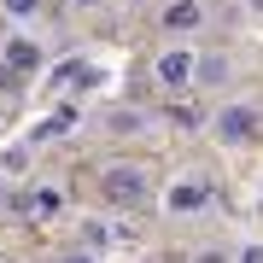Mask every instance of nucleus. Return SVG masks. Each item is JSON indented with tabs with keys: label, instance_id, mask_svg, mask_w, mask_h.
<instances>
[{
	"label": "nucleus",
	"instance_id": "f257e3e1",
	"mask_svg": "<svg viewBox=\"0 0 263 263\" xmlns=\"http://www.w3.org/2000/svg\"><path fill=\"white\" fill-rule=\"evenodd\" d=\"M100 193H105V205L141 211L146 199H152V164H141V158H117V164H105V170H100Z\"/></svg>",
	"mask_w": 263,
	"mask_h": 263
},
{
	"label": "nucleus",
	"instance_id": "f03ea898",
	"mask_svg": "<svg viewBox=\"0 0 263 263\" xmlns=\"http://www.w3.org/2000/svg\"><path fill=\"white\" fill-rule=\"evenodd\" d=\"M193 70H199V47H187V41H170V47L152 59V88L170 100L193 94Z\"/></svg>",
	"mask_w": 263,
	"mask_h": 263
},
{
	"label": "nucleus",
	"instance_id": "7ed1b4c3",
	"mask_svg": "<svg viewBox=\"0 0 263 263\" xmlns=\"http://www.w3.org/2000/svg\"><path fill=\"white\" fill-rule=\"evenodd\" d=\"M211 135H216L222 146H252L257 135H263V105H257V100H228V105H216Z\"/></svg>",
	"mask_w": 263,
	"mask_h": 263
},
{
	"label": "nucleus",
	"instance_id": "20e7f679",
	"mask_svg": "<svg viewBox=\"0 0 263 263\" xmlns=\"http://www.w3.org/2000/svg\"><path fill=\"white\" fill-rule=\"evenodd\" d=\"M211 199H216L211 181L199 176V170H181V176L164 187V211L170 216H199V211H211Z\"/></svg>",
	"mask_w": 263,
	"mask_h": 263
},
{
	"label": "nucleus",
	"instance_id": "39448f33",
	"mask_svg": "<svg viewBox=\"0 0 263 263\" xmlns=\"http://www.w3.org/2000/svg\"><path fill=\"white\" fill-rule=\"evenodd\" d=\"M240 76V59L228 53V47H199V70H193V88H228Z\"/></svg>",
	"mask_w": 263,
	"mask_h": 263
},
{
	"label": "nucleus",
	"instance_id": "423d86ee",
	"mask_svg": "<svg viewBox=\"0 0 263 263\" xmlns=\"http://www.w3.org/2000/svg\"><path fill=\"white\" fill-rule=\"evenodd\" d=\"M18 216H35V222H47V216H59L65 211V187H53V181H41V187H29V193H18V199H6Z\"/></svg>",
	"mask_w": 263,
	"mask_h": 263
},
{
	"label": "nucleus",
	"instance_id": "0eeeda50",
	"mask_svg": "<svg viewBox=\"0 0 263 263\" xmlns=\"http://www.w3.org/2000/svg\"><path fill=\"white\" fill-rule=\"evenodd\" d=\"M0 65H12L18 76H35V70H41V41L29 35V29H12L6 47H0Z\"/></svg>",
	"mask_w": 263,
	"mask_h": 263
},
{
	"label": "nucleus",
	"instance_id": "6e6552de",
	"mask_svg": "<svg viewBox=\"0 0 263 263\" xmlns=\"http://www.w3.org/2000/svg\"><path fill=\"white\" fill-rule=\"evenodd\" d=\"M205 0H170V6L158 12V29H170V35H187V29H205Z\"/></svg>",
	"mask_w": 263,
	"mask_h": 263
},
{
	"label": "nucleus",
	"instance_id": "1a4fd4ad",
	"mask_svg": "<svg viewBox=\"0 0 263 263\" xmlns=\"http://www.w3.org/2000/svg\"><path fill=\"white\" fill-rule=\"evenodd\" d=\"M105 70L94 65V59H65V65L53 70V88H70V94H88V88H100Z\"/></svg>",
	"mask_w": 263,
	"mask_h": 263
},
{
	"label": "nucleus",
	"instance_id": "9d476101",
	"mask_svg": "<svg viewBox=\"0 0 263 263\" xmlns=\"http://www.w3.org/2000/svg\"><path fill=\"white\" fill-rule=\"evenodd\" d=\"M82 246H88V252H117V246H135V234H129V228H117L111 216H105V222H100V216H88V222H82Z\"/></svg>",
	"mask_w": 263,
	"mask_h": 263
},
{
	"label": "nucleus",
	"instance_id": "9b49d317",
	"mask_svg": "<svg viewBox=\"0 0 263 263\" xmlns=\"http://www.w3.org/2000/svg\"><path fill=\"white\" fill-rule=\"evenodd\" d=\"M59 135H76V105H70V100L47 111V123L35 129V141H59Z\"/></svg>",
	"mask_w": 263,
	"mask_h": 263
},
{
	"label": "nucleus",
	"instance_id": "f8f14e48",
	"mask_svg": "<svg viewBox=\"0 0 263 263\" xmlns=\"http://www.w3.org/2000/svg\"><path fill=\"white\" fill-rule=\"evenodd\" d=\"M146 111H135V105H117V111H105V129H111V135H141L146 129Z\"/></svg>",
	"mask_w": 263,
	"mask_h": 263
},
{
	"label": "nucleus",
	"instance_id": "ddd939ff",
	"mask_svg": "<svg viewBox=\"0 0 263 263\" xmlns=\"http://www.w3.org/2000/svg\"><path fill=\"white\" fill-rule=\"evenodd\" d=\"M0 12L12 18V29H29L41 12H47V0H0Z\"/></svg>",
	"mask_w": 263,
	"mask_h": 263
},
{
	"label": "nucleus",
	"instance_id": "4468645a",
	"mask_svg": "<svg viewBox=\"0 0 263 263\" xmlns=\"http://www.w3.org/2000/svg\"><path fill=\"white\" fill-rule=\"evenodd\" d=\"M234 263H263V240H246L240 252H234Z\"/></svg>",
	"mask_w": 263,
	"mask_h": 263
},
{
	"label": "nucleus",
	"instance_id": "2eb2a0df",
	"mask_svg": "<svg viewBox=\"0 0 263 263\" xmlns=\"http://www.w3.org/2000/svg\"><path fill=\"white\" fill-rule=\"evenodd\" d=\"M170 123H176V129H199V117L187 111V105H170Z\"/></svg>",
	"mask_w": 263,
	"mask_h": 263
},
{
	"label": "nucleus",
	"instance_id": "dca6fc26",
	"mask_svg": "<svg viewBox=\"0 0 263 263\" xmlns=\"http://www.w3.org/2000/svg\"><path fill=\"white\" fill-rule=\"evenodd\" d=\"M193 263H234L228 252H216V246H205V252H193Z\"/></svg>",
	"mask_w": 263,
	"mask_h": 263
},
{
	"label": "nucleus",
	"instance_id": "f3484780",
	"mask_svg": "<svg viewBox=\"0 0 263 263\" xmlns=\"http://www.w3.org/2000/svg\"><path fill=\"white\" fill-rule=\"evenodd\" d=\"M65 263H100V257H94V252H70Z\"/></svg>",
	"mask_w": 263,
	"mask_h": 263
},
{
	"label": "nucleus",
	"instance_id": "a211bd4d",
	"mask_svg": "<svg viewBox=\"0 0 263 263\" xmlns=\"http://www.w3.org/2000/svg\"><path fill=\"white\" fill-rule=\"evenodd\" d=\"M70 6H76V12H94V6H105V0H70Z\"/></svg>",
	"mask_w": 263,
	"mask_h": 263
},
{
	"label": "nucleus",
	"instance_id": "6ab92c4d",
	"mask_svg": "<svg viewBox=\"0 0 263 263\" xmlns=\"http://www.w3.org/2000/svg\"><path fill=\"white\" fill-rule=\"evenodd\" d=\"M0 199H12V187H6V176H0Z\"/></svg>",
	"mask_w": 263,
	"mask_h": 263
},
{
	"label": "nucleus",
	"instance_id": "aec40b11",
	"mask_svg": "<svg viewBox=\"0 0 263 263\" xmlns=\"http://www.w3.org/2000/svg\"><path fill=\"white\" fill-rule=\"evenodd\" d=\"M246 12H263V0H246Z\"/></svg>",
	"mask_w": 263,
	"mask_h": 263
}]
</instances>
